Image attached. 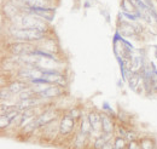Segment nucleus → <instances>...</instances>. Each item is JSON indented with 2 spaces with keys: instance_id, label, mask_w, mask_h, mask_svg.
Returning a JSON list of instances; mask_svg holds the SVG:
<instances>
[{
  "instance_id": "nucleus-17",
  "label": "nucleus",
  "mask_w": 157,
  "mask_h": 149,
  "mask_svg": "<svg viewBox=\"0 0 157 149\" xmlns=\"http://www.w3.org/2000/svg\"><path fill=\"white\" fill-rule=\"evenodd\" d=\"M103 149H114V146H111V143H110V141L103 147Z\"/></svg>"
},
{
  "instance_id": "nucleus-1",
  "label": "nucleus",
  "mask_w": 157,
  "mask_h": 149,
  "mask_svg": "<svg viewBox=\"0 0 157 149\" xmlns=\"http://www.w3.org/2000/svg\"><path fill=\"white\" fill-rule=\"evenodd\" d=\"M12 38L16 39V41L23 42H33V41H41L45 40L46 32H42L36 28H20L16 27V29L11 30Z\"/></svg>"
},
{
  "instance_id": "nucleus-2",
  "label": "nucleus",
  "mask_w": 157,
  "mask_h": 149,
  "mask_svg": "<svg viewBox=\"0 0 157 149\" xmlns=\"http://www.w3.org/2000/svg\"><path fill=\"white\" fill-rule=\"evenodd\" d=\"M10 51L11 54L16 55V56H27L29 54H32V51L35 49L33 47V45L30 42H23V41H15L10 45Z\"/></svg>"
},
{
  "instance_id": "nucleus-5",
  "label": "nucleus",
  "mask_w": 157,
  "mask_h": 149,
  "mask_svg": "<svg viewBox=\"0 0 157 149\" xmlns=\"http://www.w3.org/2000/svg\"><path fill=\"white\" fill-rule=\"evenodd\" d=\"M60 95H63V86L59 85H48L42 92L38 95L40 98H53V97H58Z\"/></svg>"
},
{
  "instance_id": "nucleus-8",
  "label": "nucleus",
  "mask_w": 157,
  "mask_h": 149,
  "mask_svg": "<svg viewBox=\"0 0 157 149\" xmlns=\"http://www.w3.org/2000/svg\"><path fill=\"white\" fill-rule=\"evenodd\" d=\"M7 87L10 89V91L13 93V95H18V93H21L22 91H24L25 89H28L27 84H25L24 81H22V80H16V81L11 83Z\"/></svg>"
},
{
  "instance_id": "nucleus-11",
  "label": "nucleus",
  "mask_w": 157,
  "mask_h": 149,
  "mask_svg": "<svg viewBox=\"0 0 157 149\" xmlns=\"http://www.w3.org/2000/svg\"><path fill=\"white\" fill-rule=\"evenodd\" d=\"M124 146H126V142L123 139L122 136H118L115 138V142H114V149H124Z\"/></svg>"
},
{
  "instance_id": "nucleus-13",
  "label": "nucleus",
  "mask_w": 157,
  "mask_h": 149,
  "mask_svg": "<svg viewBox=\"0 0 157 149\" xmlns=\"http://www.w3.org/2000/svg\"><path fill=\"white\" fill-rule=\"evenodd\" d=\"M141 149H152V141L150 138H144L141 141Z\"/></svg>"
},
{
  "instance_id": "nucleus-3",
  "label": "nucleus",
  "mask_w": 157,
  "mask_h": 149,
  "mask_svg": "<svg viewBox=\"0 0 157 149\" xmlns=\"http://www.w3.org/2000/svg\"><path fill=\"white\" fill-rule=\"evenodd\" d=\"M56 119H57V112L55 109H47L35 118V123L38 127H44L47 124L55 121Z\"/></svg>"
},
{
  "instance_id": "nucleus-9",
  "label": "nucleus",
  "mask_w": 157,
  "mask_h": 149,
  "mask_svg": "<svg viewBox=\"0 0 157 149\" xmlns=\"http://www.w3.org/2000/svg\"><path fill=\"white\" fill-rule=\"evenodd\" d=\"M111 138V133H105L103 132L101 135H99L98 137L96 138V142H94V148L96 149H103V147L110 141Z\"/></svg>"
},
{
  "instance_id": "nucleus-6",
  "label": "nucleus",
  "mask_w": 157,
  "mask_h": 149,
  "mask_svg": "<svg viewBox=\"0 0 157 149\" xmlns=\"http://www.w3.org/2000/svg\"><path fill=\"white\" fill-rule=\"evenodd\" d=\"M88 120L93 131L101 130V114H99L98 112H91L88 114Z\"/></svg>"
},
{
  "instance_id": "nucleus-10",
  "label": "nucleus",
  "mask_w": 157,
  "mask_h": 149,
  "mask_svg": "<svg viewBox=\"0 0 157 149\" xmlns=\"http://www.w3.org/2000/svg\"><path fill=\"white\" fill-rule=\"evenodd\" d=\"M91 130H92V126H91V123L88 120V116H85L81 121V132L85 135H88Z\"/></svg>"
},
{
  "instance_id": "nucleus-7",
  "label": "nucleus",
  "mask_w": 157,
  "mask_h": 149,
  "mask_svg": "<svg viewBox=\"0 0 157 149\" xmlns=\"http://www.w3.org/2000/svg\"><path fill=\"white\" fill-rule=\"evenodd\" d=\"M101 131L105 133H113L114 131V121L110 115L101 114Z\"/></svg>"
},
{
  "instance_id": "nucleus-12",
  "label": "nucleus",
  "mask_w": 157,
  "mask_h": 149,
  "mask_svg": "<svg viewBox=\"0 0 157 149\" xmlns=\"http://www.w3.org/2000/svg\"><path fill=\"white\" fill-rule=\"evenodd\" d=\"M13 95V93L10 91L9 87H2L1 89V101L4 102L5 99H10V96Z\"/></svg>"
},
{
  "instance_id": "nucleus-15",
  "label": "nucleus",
  "mask_w": 157,
  "mask_h": 149,
  "mask_svg": "<svg viewBox=\"0 0 157 149\" xmlns=\"http://www.w3.org/2000/svg\"><path fill=\"white\" fill-rule=\"evenodd\" d=\"M103 109H104L105 112H109L110 115H114V112H113V109L110 108V106H109L108 102H104V103H103Z\"/></svg>"
},
{
  "instance_id": "nucleus-4",
  "label": "nucleus",
  "mask_w": 157,
  "mask_h": 149,
  "mask_svg": "<svg viewBox=\"0 0 157 149\" xmlns=\"http://www.w3.org/2000/svg\"><path fill=\"white\" fill-rule=\"evenodd\" d=\"M75 127V119L71 118L69 114L64 115L62 119H60V123H59V132L62 135H68L70 133L71 131L74 130Z\"/></svg>"
},
{
  "instance_id": "nucleus-14",
  "label": "nucleus",
  "mask_w": 157,
  "mask_h": 149,
  "mask_svg": "<svg viewBox=\"0 0 157 149\" xmlns=\"http://www.w3.org/2000/svg\"><path fill=\"white\" fill-rule=\"evenodd\" d=\"M69 115H70L71 118H74L75 120H78V119L81 118V111L78 109V108H74V109H71V111H70Z\"/></svg>"
},
{
  "instance_id": "nucleus-16",
  "label": "nucleus",
  "mask_w": 157,
  "mask_h": 149,
  "mask_svg": "<svg viewBox=\"0 0 157 149\" xmlns=\"http://www.w3.org/2000/svg\"><path fill=\"white\" fill-rule=\"evenodd\" d=\"M128 149H141V147H139L137 143H136V142L133 141V142H131V144H129Z\"/></svg>"
}]
</instances>
